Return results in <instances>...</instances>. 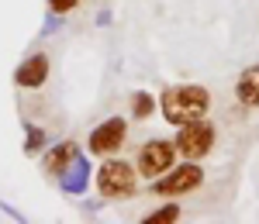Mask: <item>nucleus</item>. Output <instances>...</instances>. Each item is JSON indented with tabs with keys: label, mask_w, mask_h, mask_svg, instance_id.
<instances>
[{
	"label": "nucleus",
	"mask_w": 259,
	"mask_h": 224,
	"mask_svg": "<svg viewBox=\"0 0 259 224\" xmlns=\"http://www.w3.org/2000/svg\"><path fill=\"white\" fill-rule=\"evenodd\" d=\"M211 107V93L204 86H169L162 93V114L169 124H190L200 121Z\"/></svg>",
	"instance_id": "obj_1"
},
{
	"label": "nucleus",
	"mask_w": 259,
	"mask_h": 224,
	"mask_svg": "<svg viewBox=\"0 0 259 224\" xmlns=\"http://www.w3.org/2000/svg\"><path fill=\"white\" fill-rule=\"evenodd\" d=\"M214 148V128L204 121H190V124H180V135H177V152L187 155V159H204L207 152Z\"/></svg>",
	"instance_id": "obj_2"
},
{
	"label": "nucleus",
	"mask_w": 259,
	"mask_h": 224,
	"mask_svg": "<svg viewBox=\"0 0 259 224\" xmlns=\"http://www.w3.org/2000/svg\"><path fill=\"white\" fill-rule=\"evenodd\" d=\"M97 190L104 197H132L135 193V169L128 162H104L100 165V176H97Z\"/></svg>",
	"instance_id": "obj_3"
},
{
	"label": "nucleus",
	"mask_w": 259,
	"mask_h": 224,
	"mask_svg": "<svg viewBox=\"0 0 259 224\" xmlns=\"http://www.w3.org/2000/svg\"><path fill=\"white\" fill-rule=\"evenodd\" d=\"M200 183H204V173H200V165L190 159V162L177 165V169H166V176L156 183V193H159V197H180V193L197 190Z\"/></svg>",
	"instance_id": "obj_4"
},
{
	"label": "nucleus",
	"mask_w": 259,
	"mask_h": 224,
	"mask_svg": "<svg viewBox=\"0 0 259 224\" xmlns=\"http://www.w3.org/2000/svg\"><path fill=\"white\" fill-rule=\"evenodd\" d=\"M173 159H177V148L169 142H149L139 152V173L145 180H156L166 169H173Z\"/></svg>",
	"instance_id": "obj_5"
},
{
	"label": "nucleus",
	"mask_w": 259,
	"mask_h": 224,
	"mask_svg": "<svg viewBox=\"0 0 259 224\" xmlns=\"http://www.w3.org/2000/svg\"><path fill=\"white\" fill-rule=\"evenodd\" d=\"M124 131H128V124L121 121V118H107L104 124H97V128L90 131V152H94V155H111V152H118L121 142H124Z\"/></svg>",
	"instance_id": "obj_6"
},
{
	"label": "nucleus",
	"mask_w": 259,
	"mask_h": 224,
	"mask_svg": "<svg viewBox=\"0 0 259 224\" xmlns=\"http://www.w3.org/2000/svg\"><path fill=\"white\" fill-rule=\"evenodd\" d=\"M45 76H49V59H45V55H31V59H24L18 66L14 83H18V86H24V90H35V86H41V83H45Z\"/></svg>",
	"instance_id": "obj_7"
},
{
	"label": "nucleus",
	"mask_w": 259,
	"mask_h": 224,
	"mask_svg": "<svg viewBox=\"0 0 259 224\" xmlns=\"http://www.w3.org/2000/svg\"><path fill=\"white\" fill-rule=\"evenodd\" d=\"M87 176H90V162H87V159H80V155H73L69 169H62V190L80 193L83 186H87Z\"/></svg>",
	"instance_id": "obj_8"
},
{
	"label": "nucleus",
	"mask_w": 259,
	"mask_h": 224,
	"mask_svg": "<svg viewBox=\"0 0 259 224\" xmlns=\"http://www.w3.org/2000/svg\"><path fill=\"white\" fill-rule=\"evenodd\" d=\"M235 93H239V100L245 103V107H259V66H249L239 76Z\"/></svg>",
	"instance_id": "obj_9"
},
{
	"label": "nucleus",
	"mask_w": 259,
	"mask_h": 224,
	"mask_svg": "<svg viewBox=\"0 0 259 224\" xmlns=\"http://www.w3.org/2000/svg\"><path fill=\"white\" fill-rule=\"evenodd\" d=\"M66 159H73V145H56V148H52L41 162H45V169H49V173H59V169H66V165H69Z\"/></svg>",
	"instance_id": "obj_10"
},
{
	"label": "nucleus",
	"mask_w": 259,
	"mask_h": 224,
	"mask_svg": "<svg viewBox=\"0 0 259 224\" xmlns=\"http://www.w3.org/2000/svg\"><path fill=\"white\" fill-rule=\"evenodd\" d=\"M177 217H180V207L169 204V207H159V210H156L152 217H145V221H149V224H173Z\"/></svg>",
	"instance_id": "obj_11"
},
{
	"label": "nucleus",
	"mask_w": 259,
	"mask_h": 224,
	"mask_svg": "<svg viewBox=\"0 0 259 224\" xmlns=\"http://www.w3.org/2000/svg\"><path fill=\"white\" fill-rule=\"evenodd\" d=\"M132 114H135V118H149V114H152V97H149V93H135Z\"/></svg>",
	"instance_id": "obj_12"
},
{
	"label": "nucleus",
	"mask_w": 259,
	"mask_h": 224,
	"mask_svg": "<svg viewBox=\"0 0 259 224\" xmlns=\"http://www.w3.org/2000/svg\"><path fill=\"white\" fill-rule=\"evenodd\" d=\"M45 145V131L41 128H28V142H24V152H35Z\"/></svg>",
	"instance_id": "obj_13"
},
{
	"label": "nucleus",
	"mask_w": 259,
	"mask_h": 224,
	"mask_svg": "<svg viewBox=\"0 0 259 224\" xmlns=\"http://www.w3.org/2000/svg\"><path fill=\"white\" fill-rule=\"evenodd\" d=\"M80 0H49V7H52V14H69L73 7H76Z\"/></svg>",
	"instance_id": "obj_14"
}]
</instances>
